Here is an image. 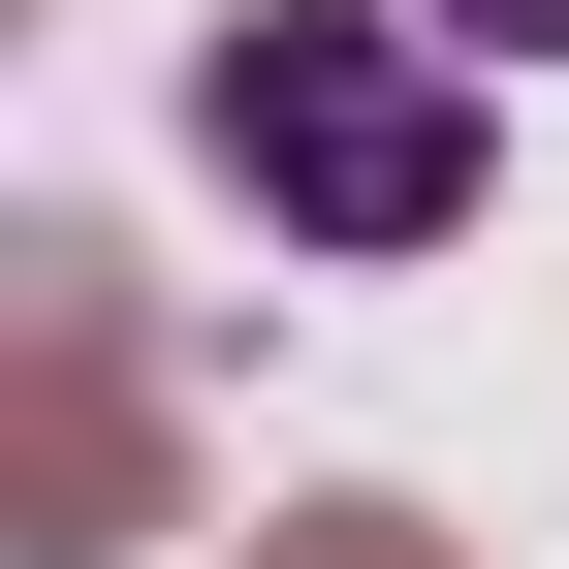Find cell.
<instances>
[{
    "label": "cell",
    "instance_id": "obj_1",
    "mask_svg": "<svg viewBox=\"0 0 569 569\" xmlns=\"http://www.w3.org/2000/svg\"><path fill=\"white\" fill-rule=\"evenodd\" d=\"M190 127H222V190L317 222V253H443L475 222V63L443 32H348V0H222V32H190Z\"/></svg>",
    "mask_w": 569,
    "mask_h": 569
},
{
    "label": "cell",
    "instance_id": "obj_2",
    "mask_svg": "<svg viewBox=\"0 0 569 569\" xmlns=\"http://www.w3.org/2000/svg\"><path fill=\"white\" fill-rule=\"evenodd\" d=\"M0 538L32 569H127L159 538V411H127V253L96 222L0 253Z\"/></svg>",
    "mask_w": 569,
    "mask_h": 569
},
{
    "label": "cell",
    "instance_id": "obj_3",
    "mask_svg": "<svg viewBox=\"0 0 569 569\" xmlns=\"http://www.w3.org/2000/svg\"><path fill=\"white\" fill-rule=\"evenodd\" d=\"M253 569H443V538H411V507H284Z\"/></svg>",
    "mask_w": 569,
    "mask_h": 569
},
{
    "label": "cell",
    "instance_id": "obj_4",
    "mask_svg": "<svg viewBox=\"0 0 569 569\" xmlns=\"http://www.w3.org/2000/svg\"><path fill=\"white\" fill-rule=\"evenodd\" d=\"M443 32H507V63H569V0H443Z\"/></svg>",
    "mask_w": 569,
    "mask_h": 569
}]
</instances>
